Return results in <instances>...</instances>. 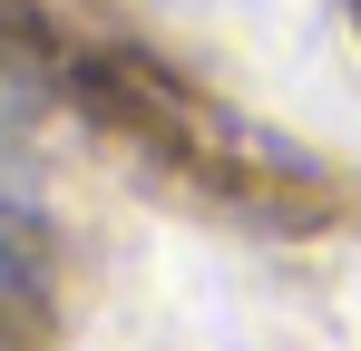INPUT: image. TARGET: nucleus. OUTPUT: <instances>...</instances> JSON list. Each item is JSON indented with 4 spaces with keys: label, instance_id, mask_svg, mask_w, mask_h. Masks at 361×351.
<instances>
[{
    "label": "nucleus",
    "instance_id": "1",
    "mask_svg": "<svg viewBox=\"0 0 361 351\" xmlns=\"http://www.w3.org/2000/svg\"><path fill=\"white\" fill-rule=\"evenodd\" d=\"M49 332V234L39 205L0 185V342H39Z\"/></svg>",
    "mask_w": 361,
    "mask_h": 351
}]
</instances>
